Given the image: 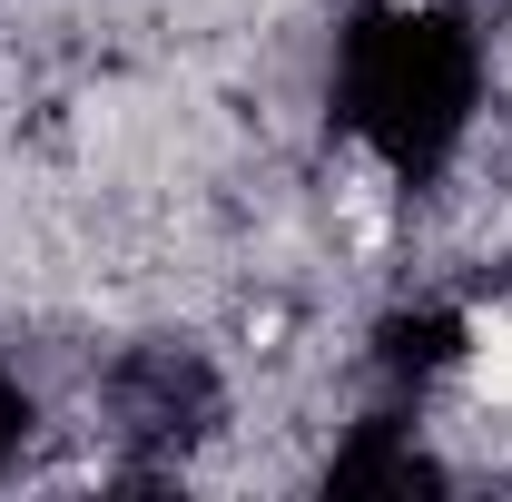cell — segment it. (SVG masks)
<instances>
[{
  "mask_svg": "<svg viewBox=\"0 0 512 502\" xmlns=\"http://www.w3.org/2000/svg\"><path fill=\"white\" fill-rule=\"evenodd\" d=\"M335 119L384 178L424 188L483 119V40L444 0H365L335 40Z\"/></svg>",
  "mask_w": 512,
  "mask_h": 502,
  "instance_id": "1",
  "label": "cell"
},
{
  "mask_svg": "<svg viewBox=\"0 0 512 502\" xmlns=\"http://www.w3.org/2000/svg\"><path fill=\"white\" fill-rule=\"evenodd\" d=\"M30 434H40V404H30V384L0 365V483L20 473V453H30Z\"/></svg>",
  "mask_w": 512,
  "mask_h": 502,
  "instance_id": "5",
  "label": "cell"
},
{
  "mask_svg": "<svg viewBox=\"0 0 512 502\" xmlns=\"http://www.w3.org/2000/svg\"><path fill=\"white\" fill-rule=\"evenodd\" d=\"M109 424H119L128 453H188L217 424V375L178 345H148L109 375Z\"/></svg>",
  "mask_w": 512,
  "mask_h": 502,
  "instance_id": "2",
  "label": "cell"
},
{
  "mask_svg": "<svg viewBox=\"0 0 512 502\" xmlns=\"http://www.w3.org/2000/svg\"><path fill=\"white\" fill-rule=\"evenodd\" d=\"M325 483L335 493H424V483H444V463L414 443V424H355V443H335V463H325Z\"/></svg>",
  "mask_w": 512,
  "mask_h": 502,
  "instance_id": "3",
  "label": "cell"
},
{
  "mask_svg": "<svg viewBox=\"0 0 512 502\" xmlns=\"http://www.w3.org/2000/svg\"><path fill=\"white\" fill-rule=\"evenodd\" d=\"M463 355H473V335H463V315H453V306L384 315V335H375V365H384V384H394V394H424V384H444Z\"/></svg>",
  "mask_w": 512,
  "mask_h": 502,
  "instance_id": "4",
  "label": "cell"
}]
</instances>
